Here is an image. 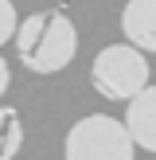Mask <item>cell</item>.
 <instances>
[{
	"label": "cell",
	"mask_w": 156,
	"mask_h": 160,
	"mask_svg": "<svg viewBox=\"0 0 156 160\" xmlns=\"http://www.w3.org/2000/svg\"><path fill=\"white\" fill-rule=\"evenodd\" d=\"M16 55L31 74H59L78 55V28L62 8H43L20 20L16 28Z\"/></svg>",
	"instance_id": "obj_1"
},
{
	"label": "cell",
	"mask_w": 156,
	"mask_h": 160,
	"mask_svg": "<svg viewBox=\"0 0 156 160\" xmlns=\"http://www.w3.org/2000/svg\"><path fill=\"white\" fill-rule=\"evenodd\" d=\"M62 156L66 160H133L137 141L125 121L109 113H90L70 125L66 141H62Z\"/></svg>",
	"instance_id": "obj_2"
},
{
	"label": "cell",
	"mask_w": 156,
	"mask_h": 160,
	"mask_svg": "<svg viewBox=\"0 0 156 160\" xmlns=\"http://www.w3.org/2000/svg\"><path fill=\"white\" fill-rule=\"evenodd\" d=\"M90 82H94V90H98L101 98H109V102L137 98L148 86V59H144V51H140L137 43H129V39L101 47L98 59H94V67H90Z\"/></svg>",
	"instance_id": "obj_3"
},
{
	"label": "cell",
	"mask_w": 156,
	"mask_h": 160,
	"mask_svg": "<svg viewBox=\"0 0 156 160\" xmlns=\"http://www.w3.org/2000/svg\"><path fill=\"white\" fill-rule=\"evenodd\" d=\"M125 125H129V133H133V141H137V148L156 152V86H144L137 98H129Z\"/></svg>",
	"instance_id": "obj_4"
},
{
	"label": "cell",
	"mask_w": 156,
	"mask_h": 160,
	"mask_svg": "<svg viewBox=\"0 0 156 160\" xmlns=\"http://www.w3.org/2000/svg\"><path fill=\"white\" fill-rule=\"evenodd\" d=\"M121 31L144 55H156V0H129L121 12Z\"/></svg>",
	"instance_id": "obj_5"
},
{
	"label": "cell",
	"mask_w": 156,
	"mask_h": 160,
	"mask_svg": "<svg viewBox=\"0 0 156 160\" xmlns=\"http://www.w3.org/2000/svg\"><path fill=\"white\" fill-rule=\"evenodd\" d=\"M23 148V121L12 106H0V160H16Z\"/></svg>",
	"instance_id": "obj_6"
},
{
	"label": "cell",
	"mask_w": 156,
	"mask_h": 160,
	"mask_svg": "<svg viewBox=\"0 0 156 160\" xmlns=\"http://www.w3.org/2000/svg\"><path fill=\"white\" fill-rule=\"evenodd\" d=\"M16 28H20L16 4H12V0H0V47H4L8 39H16Z\"/></svg>",
	"instance_id": "obj_7"
},
{
	"label": "cell",
	"mask_w": 156,
	"mask_h": 160,
	"mask_svg": "<svg viewBox=\"0 0 156 160\" xmlns=\"http://www.w3.org/2000/svg\"><path fill=\"white\" fill-rule=\"evenodd\" d=\"M8 82H12V70H8V59L0 55V94L8 90Z\"/></svg>",
	"instance_id": "obj_8"
}]
</instances>
